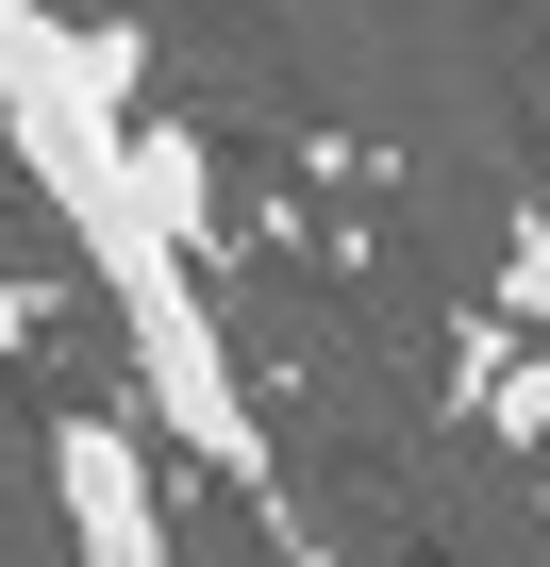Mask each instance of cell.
<instances>
[{
	"instance_id": "6da1fadb",
	"label": "cell",
	"mask_w": 550,
	"mask_h": 567,
	"mask_svg": "<svg viewBox=\"0 0 550 567\" xmlns=\"http://www.w3.org/2000/svg\"><path fill=\"white\" fill-rule=\"evenodd\" d=\"M134 117H151V51L117 18H68V0H0V151L34 167L51 234L84 250L101 284V318L134 351V417L250 484V501H284V467H267V417H250V368H234V318H217V267L167 234L151 167H134Z\"/></svg>"
},
{
	"instance_id": "3957f363",
	"label": "cell",
	"mask_w": 550,
	"mask_h": 567,
	"mask_svg": "<svg viewBox=\"0 0 550 567\" xmlns=\"http://www.w3.org/2000/svg\"><path fill=\"white\" fill-rule=\"evenodd\" d=\"M500 334L550 351V200H517V234H500Z\"/></svg>"
},
{
	"instance_id": "7a4b0ae2",
	"label": "cell",
	"mask_w": 550,
	"mask_h": 567,
	"mask_svg": "<svg viewBox=\"0 0 550 567\" xmlns=\"http://www.w3.org/2000/svg\"><path fill=\"white\" fill-rule=\"evenodd\" d=\"M51 501H68V550H84V567H184V550H167L151 417H51Z\"/></svg>"
}]
</instances>
